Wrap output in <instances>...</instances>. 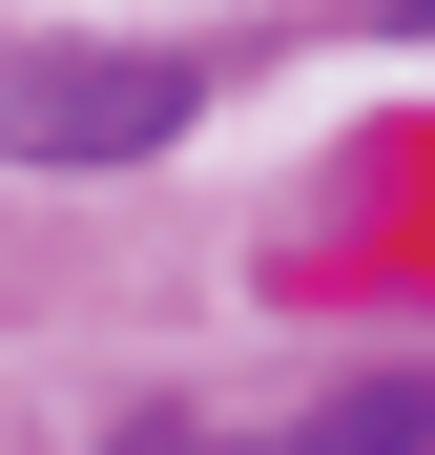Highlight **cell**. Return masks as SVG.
<instances>
[{
	"instance_id": "1",
	"label": "cell",
	"mask_w": 435,
	"mask_h": 455,
	"mask_svg": "<svg viewBox=\"0 0 435 455\" xmlns=\"http://www.w3.org/2000/svg\"><path fill=\"white\" fill-rule=\"evenodd\" d=\"M0 124H21L42 166H125V145H166V124H187V84H166V62H42Z\"/></svg>"
},
{
	"instance_id": "2",
	"label": "cell",
	"mask_w": 435,
	"mask_h": 455,
	"mask_svg": "<svg viewBox=\"0 0 435 455\" xmlns=\"http://www.w3.org/2000/svg\"><path fill=\"white\" fill-rule=\"evenodd\" d=\"M270 455H435V394H415V372H352V394H311Z\"/></svg>"
},
{
	"instance_id": "3",
	"label": "cell",
	"mask_w": 435,
	"mask_h": 455,
	"mask_svg": "<svg viewBox=\"0 0 435 455\" xmlns=\"http://www.w3.org/2000/svg\"><path fill=\"white\" fill-rule=\"evenodd\" d=\"M104 455H207V435H187V414H125V435H104Z\"/></svg>"
}]
</instances>
